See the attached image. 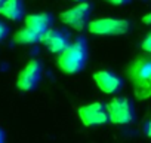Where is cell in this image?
Masks as SVG:
<instances>
[{
    "instance_id": "6da1fadb",
    "label": "cell",
    "mask_w": 151,
    "mask_h": 143,
    "mask_svg": "<svg viewBox=\"0 0 151 143\" xmlns=\"http://www.w3.org/2000/svg\"><path fill=\"white\" fill-rule=\"evenodd\" d=\"M88 61V43L83 37L73 40L65 51H62L56 58V66L67 75H76L82 72Z\"/></svg>"
},
{
    "instance_id": "7a4b0ae2",
    "label": "cell",
    "mask_w": 151,
    "mask_h": 143,
    "mask_svg": "<svg viewBox=\"0 0 151 143\" xmlns=\"http://www.w3.org/2000/svg\"><path fill=\"white\" fill-rule=\"evenodd\" d=\"M127 76L136 88V93L141 97H147L151 85V58L139 57L133 60L127 67Z\"/></svg>"
},
{
    "instance_id": "3957f363",
    "label": "cell",
    "mask_w": 151,
    "mask_h": 143,
    "mask_svg": "<svg viewBox=\"0 0 151 143\" xmlns=\"http://www.w3.org/2000/svg\"><path fill=\"white\" fill-rule=\"evenodd\" d=\"M108 119L117 125H130L135 122L136 113L133 103L126 97H116L107 104Z\"/></svg>"
},
{
    "instance_id": "277c9868",
    "label": "cell",
    "mask_w": 151,
    "mask_h": 143,
    "mask_svg": "<svg viewBox=\"0 0 151 143\" xmlns=\"http://www.w3.org/2000/svg\"><path fill=\"white\" fill-rule=\"evenodd\" d=\"M130 28V23L127 20L119 18H99L89 21L88 30L95 36H122L127 33Z\"/></svg>"
},
{
    "instance_id": "5b68a950",
    "label": "cell",
    "mask_w": 151,
    "mask_h": 143,
    "mask_svg": "<svg viewBox=\"0 0 151 143\" xmlns=\"http://www.w3.org/2000/svg\"><path fill=\"white\" fill-rule=\"evenodd\" d=\"M91 14H92V5L88 2H83V3H79V5L61 12L59 20L64 24H67L68 27L77 30V31H82L89 24Z\"/></svg>"
},
{
    "instance_id": "8992f818",
    "label": "cell",
    "mask_w": 151,
    "mask_h": 143,
    "mask_svg": "<svg viewBox=\"0 0 151 143\" xmlns=\"http://www.w3.org/2000/svg\"><path fill=\"white\" fill-rule=\"evenodd\" d=\"M79 118L83 125L86 127H93V125H102L110 122L108 119V112H107V104L102 101H95L85 104L79 109Z\"/></svg>"
},
{
    "instance_id": "52a82bcc",
    "label": "cell",
    "mask_w": 151,
    "mask_h": 143,
    "mask_svg": "<svg viewBox=\"0 0 151 143\" xmlns=\"http://www.w3.org/2000/svg\"><path fill=\"white\" fill-rule=\"evenodd\" d=\"M42 72H43L42 63L39 60H31L19 72L17 87L21 91H33V90H36L39 82H40V79H42Z\"/></svg>"
},
{
    "instance_id": "ba28073f",
    "label": "cell",
    "mask_w": 151,
    "mask_h": 143,
    "mask_svg": "<svg viewBox=\"0 0 151 143\" xmlns=\"http://www.w3.org/2000/svg\"><path fill=\"white\" fill-rule=\"evenodd\" d=\"M42 42L46 45V48L50 52L59 55L62 51L68 48V45L71 43V37H70V33L65 30H49L42 37Z\"/></svg>"
},
{
    "instance_id": "9c48e42d",
    "label": "cell",
    "mask_w": 151,
    "mask_h": 143,
    "mask_svg": "<svg viewBox=\"0 0 151 143\" xmlns=\"http://www.w3.org/2000/svg\"><path fill=\"white\" fill-rule=\"evenodd\" d=\"M93 81H95L96 87L104 94H116L123 87V81L117 75L111 73V72H108V70L96 72V73L93 75Z\"/></svg>"
},
{
    "instance_id": "30bf717a",
    "label": "cell",
    "mask_w": 151,
    "mask_h": 143,
    "mask_svg": "<svg viewBox=\"0 0 151 143\" xmlns=\"http://www.w3.org/2000/svg\"><path fill=\"white\" fill-rule=\"evenodd\" d=\"M52 24H53V17L47 12L31 14L25 17V27L33 30L40 37H43L49 30H52Z\"/></svg>"
},
{
    "instance_id": "8fae6325",
    "label": "cell",
    "mask_w": 151,
    "mask_h": 143,
    "mask_svg": "<svg viewBox=\"0 0 151 143\" xmlns=\"http://www.w3.org/2000/svg\"><path fill=\"white\" fill-rule=\"evenodd\" d=\"M0 15L11 21H19L24 17V2L22 0H8L0 8Z\"/></svg>"
},
{
    "instance_id": "7c38bea8",
    "label": "cell",
    "mask_w": 151,
    "mask_h": 143,
    "mask_svg": "<svg viewBox=\"0 0 151 143\" xmlns=\"http://www.w3.org/2000/svg\"><path fill=\"white\" fill-rule=\"evenodd\" d=\"M14 42H17V43H19V45H33V43L42 42V37H40L39 34H36L33 30L24 27V28H21L19 31L15 33Z\"/></svg>"
},
{
    "instance_id": "4fadbf2b",
    "label": "cell",
    "mask_w": 151,
    "mask_h": 143,
    "mask_svg": "<svg viewBox=\"0 0 151 143\" xmlns=\"http://www.w3.org/2000/svg\"><path fill=\"white\" fill-rule=\"evenodd\" d=\"M142 49L148 54H151V33L147 34V37L142 40Z\"/></svg>"
},
{
    "instance_id": "5bb4252c",
    "label": "cell",
    "mask_w": 151,
    "mask_h": 143,
    "mask_svg": "<svg viewBox=\"0 0 151 143\" xmlns=\"http://www.w3.org/2000/svg\"><path fill=\"white\" fill-rule=\"evenodd\" d=\"M8 33H9L8 26H6V24H3L2 21H0V40H3V39L8 36Z\"/></svg>"
},
{
    "instance_id": "9a60e30c",
    "label": "cell",
    "mask_w": 151,
    "mask_h": 143,
    "mask_svg": "<svg viewBox=\"0 0 151 143\" xmlns=\"http://www.w3.org/2000/svg\"><path fill=\"white\" fill-rule=\"evenodd\" d=\"M105 2L110 5H114V6H123V5H127L130 0H105Z\"/></svg>"
},
{
    "instance_id": "2e32d148",
    "label": "cell",
    "mask_w": 151,
    "mask_h": 143,
    "mask_svg": "<svg viewBox=\"0 0 151 143\" xmlns=\"http://www.w3.org/2000/svg\"><path fill=\"white\" fill-rule=\"evenodd\" d=\"M142 21H144V24L151 26V12H150V14H147V15H144V17H142Z\"/></svg>"
},
{
    "instance_id": "e0dca14e",
    "label": "cell",
    "mask_w": 151,
    "mask_h": 143,
    "mask_svg": "<svg viewBox=\"0 0 151 143\" xmlns=\"http://www.w3.org/2000/svg\"><path fill=\"white\" fill-rule=\"evenodd\" d=\"M147 136L148 137H151V119L148 121V124H147Z\"/></svg>"
},
{
    "instance_id": "ac0fdd59",
    "label": "cell",
    "mask_w": 151,
    "mask_h": 143,
    "mask_svg": "<svg viewBox=\"0 0 151 143\" xmlns=\"http://www.w3.org/2000/svg\"><path fill=\"white\" fill-rule=\"evenodd\" d=\"M0 143H5V133L2 128H0Z\"/></svg>"
},
{
    "instance_id": "d6986e66",
    "label": "cell",
    "mask_w": 151,
    "mask_h": 143,
    "mask_svg": "<svg viewBox=\"0 0 151 143\" xmlns=\"http://www.w3.org/2000/svg\"><path fill=\"white\" fill-rule=\"evenodd\" d=\"M6 2H8V0H0V8H2V6H3Z\"/></svg>"
},
{
    "instance_id": "ffe728a7",
    "label": "cell",
    "mask_w": 151,
    "mask_h": 143,
    "mask_svg": "<svg viewBox=\"0 0 151 143\" xmlns=\"http://www.w3.org/2000/svg\"><path fill=\"white\" fill-rule=\"evenodd\" d=\"M151 96V85H150V88H148V94H147V97H150Z\"/></svg>"
},
{
    "instance_id": "44dd1931",
    "label": "cell",
    "mask_w": 151,
    "mask_h": 143,
    "mask_svg": "<svg viewBox=\"0 0 151 143\" xmlns=\"http://www.w3.org/2000/svg\"><path fill=\"white\" fill-rule=\"evenodd\" d=\"M74 2H79V3H83V2H86V0H74Z\"/></svg>"
}]
</instances>
